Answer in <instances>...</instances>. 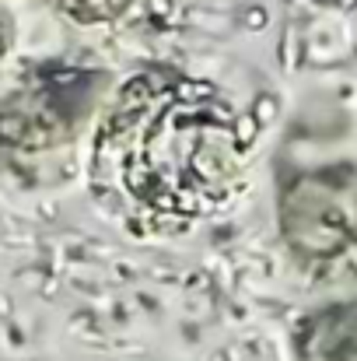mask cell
<instances>
[{
    "mask_svg": "<svg viewBox=\"0 0 357 361\" xmlns=\"http://www.w3.org/2000/svg\"><path fill=\"white\" fill-rule=\"evenodd\" d=\"M252 130L211 81L172 67L133 74L95 130L92 193L137 235L193 228L232 207Z\"/></svg>",
    "mask_w": 357,
    "mask_h": 361,
    "instance_id": "obj_1",
    "label": "cell"
},
{
    "mask_svg": "<svg viewBox=\"0 0 357 361\" xmlns=\"http://www.w3.org/2000/svg\"><path fill=\"white\" fill-rule=\"evenodd\" d=\"M99 78L95 71L70 63H42L25 71V78L0 99V151L35 154L56 147L77 133Z\"/></svg>",
    "mask_w": 357,
    "mask_h": 361,
    "instance_id": "obj_2",
    "label": "cell"
},
{
    "mask_svg": "<svg viewBox=\"0 0 357 361\" xmlns=\"http://www.w3.org/2000/svg\"><path fill=\"white\" fill-rule=\"evenodd\" d=\"M70 21L106 32H168L189 11V0H53Z\"/></svg>",
    "mask_w": 357,
    "mask_h": 361,
    "instance_id": "obj_3",
    "label": "cell"
},
{
    "mask_svg": "<svg viewBox=\"0 0 357 361\" xmlns=\"http://www.w3.org/2000/svg\"><path fill=\"white\" fill-rule=\"evenodd\" d=\"M284 225H287L291 242L308 249V252H337L347 242V235H351L347 211L319 183H301L287 197Z\"/></svg>",
    "mask_w": 357,
    "mask_h": 361,
    "instance_id": "obj_4",
    "label": "cell"
},
{
    "mask_svg": "<svg viewBox=\"0 0 357 361\" xmlns=\"http://www.w3.org/2000/svg\"><path fill=\"white\" fill-rule=\"evenodd\" d=\"M11 42H14V28H11V18H7V11H0V63H4V56L11 53Z\"/></svg>",
    "mask_w": 357,
    "mask_h": 361,
    "instance_id": "obj_5",
    "label": "cell"
},
{
    "mask_svg": "<svg viewBox=\"0 0 357 361\" xmlns=\"http://www.w3.org/2000/svg\"><path fill=\"white\" fill-rule=\"evenodd\" d=\"M326 4H357V0H326Z\"/></svg>",
    "mask_w": 357,
    "mask_h": 361,
    "instance_id": "obj_6",
    "label": "cell"
}]
</instances>
